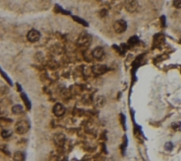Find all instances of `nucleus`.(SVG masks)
I'll list each match as a JSON object with an SVG mask.
<instances>
[{
    "mask_svg": "<svg viewBox=\"0 0 181 161\" xmlns=\"http://www.w3.org/2000/svg\"><path fill=\"white\" fill-rule=\"evenodd\" d=\"M104 104H105V98L103 96H99L96 98V105L98 107H102L104 105Z\"/></svg>",
    "mask_w": 181,
    "mask_h": 161,
    "instance_id": "f8f14e48",
    "label": "nucleus"
},
{
    "mask_svg": "<svg viewBox=\"0 0 181 161\" xmlns=\"http://www.w3.org/2000/svg\"><path fill=\"white\" fill-rule=\"evenodd\" d=\"M28 129H29V123L25 120H19L15 125V132L18 135H24L28 131Z\"/></svg>",
    "mask_w": 181,
    "mask_h": 161,
    "instance_id": "f257e3e1",
    "label": "nucleus"
},
{
    "mask_svg": "<svg viewBox=\"0 0 181 161\" xmlns=\"http://www.w3.org/2000/svg\"><path fill=\"white\" fill-rule=\"evenodd\" d=\"M21 97H22V99L24 100V103H25L26 106L28 107V109H30L31 105H30V103H29V100H28V96H27L24 93H22V94H21Z\"/></svg>",
    "mask_w": 181,
    "mask_h": 161,
    "instance_id": "ddd939ff",
    "label": "nucleus"
},
{
    "mask_svg": "<svg viewBox=\"0 0 181 161\" xmlns=\"http://www.w3.org/2000/svg\"><path fill=\"white\" fill-rule=\"evenodd\" d=\"M164 148H165L166 151H169V152H170V151H172V150L173 149V144H172V143H166Z\"/></svg>",
    "mask_w": 181,
    "mask_h": 161,
    "instance_id": "a211bd4d",
    "label": "nucleus"
},
{
    "mask_svg": "<svg viewBox=\"0 0 181 161\" xmlns=\"http://www.w3.org/2000/svg\"><path fill=\"white\" fill-rule=\"evenodd\" d=\"M113 28L115 30V33L117 34H123L126 31L127 29V22L123 20H116L114 25H113Z\"/></svg>",
    "mask_w": 181,
    "mask_h": 161,
    "instance_id": "f03ea898",
    "label": "nucleus"
},
{
    "mask_svg": "<svg viewBox=\"0 0 181 161\" xmlns=\"http://www.w3.org/2000/svg\"><path fill=\"white\" fill-rule=\"evenodd\" d=\"M53 112L54 113L55 116L57 117H61L65 114L66 112V108L63 104H61V103H57L54 104L53 108Z\"/></svg>",
    "mask_w": 181,
    "mask_h": 161,
    "instance_id": "423d86ee",
    "label": "nucleus"
},
{
    "mask_svg": "<svg viewBox=\"0 0 181 161\" xmlns=\"http://www.w3.org/2000/svg\"><path fill=\"white\" fill-rule=\"evenodd\" d=\"M0 71H1V75H2L4 76V78L5 80H7V81H8V82H9V83L11 84V85H12V82H11V80H10V78H9V77H8V76H7V75H5V74H4V73L3 71H2V70H0Z\"/></svg>",
    "mask_w": 181,
    "mask_h": 161,
    "instance_id": "6ab92c4d",
    "label": "nucleus"
},
{
    "mask_svg": "<svg viewBox=\"0 0 181 161\" xmlns=\"http://www.w3.org/2000/svg\"><path fill=\"white\" fill-rule=\"evenodd\" d=\"M54 144L57 145V146H62L65 143V136L62 135V134H59V135H56L54 136Z\"/></svg>",
    "mask_w": 181,
    "mask_h": 161,
    "instance_id": "1a4fd4ad",
    "label": "nucleus"
},
{
    "mask_svg": "<svg viewBox=\"0 0 181 161\" xmlns=\"http://www.w3.org/2000/svg\"><path fill=\"white\" fill-rule=\"evenodd\" d=\"M90 42H91V37L90 36H89L88 34L86 33H84L82 34L79 38H78V41H77V44L79 46L81 47H84V48H86L90 45Z\"/></svg>",
    "mask_w": 181,
    "mask_h": 161,
    "instance_id": "7ed1b4c3",
    "label": "nucleus"
},
{
    "mask_svg": "<svg viewBox=\"0 0 181 161\" xmlns=\"http://www.w3.org/2000/svg\"><path fill=\"white\" fill-rule=\"evenodd\" d=\"M125 9L129 12H134L137 11L139 7V2L138 0H126L125 1Z\"/></svg>",
    "mask_w": 181,
    "mask_h": 161,
    "instance_id": "39448f33",
    "label": "nucleus"
},
{
    "mask_svg": "<svg viewBox=\"0 0 181 161\" xmlns=\"http://www.w3.org/2000/svg\"><path fill=\"white\" fill-rule=\"evenodd\" d=\"M92 57L96 59H100L104 56V49L102 47H96L92 51Z\"/></svg>",
    "mask_w": 181,
    "mask_h": 161,
    "instance_id": "6e6552de",
    "label": "nucleus"
},
{
    "mask_svg": "<svg viewBox=\"0 0 181 161\" xmlns=\"http://www.w3.org/2000/svg\"><path fill=\"white\" fill-rule=\"evenodd\" d=\"M40 37H41L40 32L36 30V29L29 30L28 35H27V39L30 43H36V42H38L40 40Z\"/></svg>",
    "mask_w": 181,
    "mask_h": 161,
    "instance_id": "20e7f679",
    "label": "nucleus"
},
{
    "mask_svg": "<svg viewBox=\"0 0 181 161\" xmlns=\"http://www.w3.org/2000/svg\"><path fill=\"white\" fill-rule=\"evenodd\" d=\"M13 160L17 161L25 160V154L21 152H16L13 154Z\"/></svg>",
    "mask_w": 181,
    "mask_h": 161,
    "instance_id": "9b49d317",
    "label": "nucleus"
},
{
    "mask_svg": "<svg viewBox=\"0 0 181 161\" xmlns=\"http://www.w3.org/2000/svg\"><path fill=\"white\" fill-rule=\"evenodd\" d=\"M12 112L14 114H20V113L23 112V106L20 105V104H15V105L12 106Z\"/></svg>",
    "mask_w": 181,
    "mask_h": 161,
    "instance_id": "9d476101",
    "label": "nucleus"
},
{
    "mask_svg": "<svg viewBox=\"0 0 181 161\" xmlns=\"http://www.w3.org/2000/svg\"><path fill=\"white\" fill-rule=\"evenodd\" d=\"M73 19L76 20V21H77V22H79L80 24H82V25H85V26H87V23H86V21H85L84 20H82V19H80V18H78V17H76V16H73Z\"/></svg>",
    "mask_w": 181,
    "mask_h": 161,
    "instance_id": "dca6fc26",
    "label": "nucleus"
},
{
    "mask_svg": "<svg viewBox=\"0 0 181 161\" xmlns=\"http://www.w3.org/2000/svg\"><path fill=\"white\" fill-rule=\"evenodd\" d=\"M11 135H12V132L9 131V130H6V129L3 130L2 133H1V136H3V138H8V137L11 136Z\"/></svg>",
    "mask_w": 181,
    "mask_h": 161,
    "instance_id": "2eb2a0df",
    "label": "nucleus"
},
{
    "mask_svg": "<svg viewBox=\"0 0 181 161\" xmlns=\"http://www.w3.org/2000/svg\"><path fill=\"white\" fill-rule=\"evenodd\" d=\"M107 70H108L107 66L103 65V64H97V65H94L92 67V72L98 75L105 74Z\"/></svg>",
    "mask_w": 181,
    "mask_h": 161,
    "instance_id": "0eeeda50",
    "label": "nucleus"
},
{
    "mask_svg": "<svg viewBox=\"0 0 181 161\" xmlns=\"http://www.w3.org/2000/svg\"><path fill=\"white\" fill-rule=\"evenodd\" d=\"M137 43H139V38H138V36H131V39L129 40V42H128V44H130V45H135Z\"/></svg>",
    "mask_w": 181,
    "mask_h": 161,
    "instance_id": "4468645a",
    "label": "nucleus"
},
{
    "mask_svg": "<svg viewBox=\"0 0 181 161\" xmlns=\"http://www.w3.org/2000/svg\"><path fill=\"white\" fill-rule=\"evenodd\" d=\"M173 6L177 9H181V0H173Z\"/></svg>",
    "mask_w": 181,
    "mask_h": 161,
    "instance_id": "f3484780",
    "label": "nucleus"
}]
</instances>
